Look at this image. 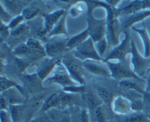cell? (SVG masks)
<instances>
[{
    "label": "cell",
    "mask_w": 150,
    "mask_h": 122,
    "mask_svg": "<svg viewBox=\"0 0 150 122\" xmlns=\"http://www.w3.org/2000/svg\"><path fill=\"white\" fill-rule=\"evenodd\" d=\"M73 56L82 62L86 60L100 62L102 60V58L100 57L95 48V42L92 41L90 37L81 45L74 49Z\"/></svg>",
    "instance_id": "6da1fadb"
},
{
    "label": "cell",
    "mask_w": 150,
    "mask_h": 122,
    "mask_svg": "<svg viewBox=\"0 0 150 122\" xmlns=\"http://www.w3.org/2000/svg\"><path fill=\"white\" fill-rule=\"evenodd\" d=\"M106 66L109 68L111 73V77L115 79L122 80L127 79H136L138 80L143 81L142 78L138 76L133 71L131 68L129 67L125 62H105Z\"/></svg>",
    "instance_id": "7a4b0ae2"
},
{
    "label": "cell",
    "mask_w": 150,
    "mask_h": 122,
    "mask_svg": "<svg viewBox=\"0 0 150 122\" xmlns=\"http://www.w3.org/2000/svg\"><path fill=\"white\" fill-rule=\"evenodd\" d=\"M131 66L133 71L138 76H142L150 68V57H143L139 52L133 40L131 39Z\"/></svg>",
    "instance_id": "3957f363"
},
{
    "label": "cell",
    "mask_w": 150,
    "mask_h": 122,
    "mask_svg": "<svg viewBox=\"0 0 150 122\" xmlns=\"http://www.w3.org/2000/svg\"><path fill=\"white\" fill-rule=\"evenodd\" d=\"M131 51V39L127 32H125V37L120 44L116 46L108 54V56L103 59V62L118 60V62H123L125 60L126 56L129 51Z\"/></svg>",
    "instance_id": "277c9868"
},
{
    "label": "cell",
    "mask_w": 150,
    "mask_h": 122,
    "mask_svg": "<svg viewBox=\"0 0 150 122\" xmlns=\"http://www.w3.org/2000/svg\"><path fill=\"white\" fill-rule=\"evenodd\" d=\"M52 73V76H48L42 83L46 82L49 84H57L63 88L77 85V83L74 82L70 76L62 62L57 65Z\"/></svg>",
    "instance_id": "5b68a950"
},
{
    "label": "cell",
    "mask_w": 150,
    "mask_h": 122,
    "mask_svg": "<svg viewBox=\"0 0 150 122\" xmlns=\"http://www.w3.org/2000/svg\"><path fill=\"white\" fill-rule=\"evenodd\" d=\"M86 21L90 38L94 42H98L106 36V19H98L93 17L92 14H88Z\"/></svg>",
    "instance_id": "8992f818"
},
{
    "label": "cell",
    "mask_w": 150,
    "mask_h": 122,
    "mask_svg": "<svg viewBox=\"0 0 150 122\" xmlns=\"http://www.w3.org/2000/svg\"><path fill=\"white\" fill-rule=\"evenodd\" d=\"M61 62L74 82L79 85H85L82 63L81 65L79 62L70 57H64Z\"/></svg>",
    "instance_id": "52a82bcc"
},
{
    "label": "cell",
    "mask_w": 150,
    "mask_h": 122,
    "mask_svg": "<svg viewBox=\"0 0 150 122\" xmlns=\"http://www.w3.org/2000/svg\"><path fill=\"white\" fill-rule=\"evenodd\" d=\"M67 40L68 38L65 40L62 39V38H59V39L52 38L44 46L45 54L48 56L50 58H56L57 56L61 54L64 50L67 49L66 47Z\"/></svg>",
    "instance_id": "ba28073f"
},
{
    "label": "cell",
    "mask_w": 150,
    "mask_h": 122,
    "mask_svg": "<svg viewBox=\"0 0 150 122\" xmlns=\"http://www.w3.org/2000/svg\"><path fill=\"white\" fill-rule=\"evenodd\" d=\"M66 11L64 9H59L52 13L43 15V27L41 32V35H48L58 22V21L61 19L62 16L65 14Z\"/></svg>",
    "instance_id": "9c48e42d"
},
{
    "label": "cell",
    "mask_w": 150,
    "mask_h": 122,
    "mask_svg": "<svg viewBox=\"0 0 150 122\" xmlns=\"http://www.w3.org/2000/svg\"><path fill=\"white\" fill-rule=\"evenodd\" d=\"M81 63L83 67L92 74L105 76V77H111V71L107 66L105 67L103 65L98 63L97 61H93V60H86Z\"/></svg>",
    "instance_id": "30bf717a"
},
{
    "label": "cell",
    "mask_w": 150,
    "mask_h": 122,
    "mask_svg": "<svg viewBox=\"0 0 150 122\" xmlns=\"http://www.w3.org/2000/svg\"><path fill=\"white\" fill-rule=\"evenodd\" d=\"M60 60L57 58H51L45 60L42 63L40 67L38 69L36 73L42 82H43L51 73H53L57 65L60 63Z\"/></svg>",
    "instance_id": "8fae6325"
},
{
    "label": "cell",
    "mask_w": 150,
    "mask_h": 122,
    "mask_svg": "<svg viewBox=\"0 0 150 122\" xmlns=\"http://www.w3.org/2000/svg\"><path fill=\"white\" fill-rule=\"evenodd\" d=\"M111 106H112L113 111L118 115L125 116L132 111L130 101L122 96H119L114 98Z\"/></svg>",
    "instance_id": "7c38bea8"
},
{
    "label": "cell",
    "mask_w": 150,
    "mask_h": 122,
    "mask_svg": "<svg viewBox=\"0 0 150 122\" xmlns=\"http://www.w3.org/2000/svg\"><path fill=\"white\" fill-rule=\"evenodd\" d=\"M3 96L6 97L9 105H19L23 104L25 98L22 94V91L17 88H13L7 91L1 93Z\"/></svg>",
    "instance_id": "4fadbf2b"
},
{
    "label": "cell",
    "mask_w": 150,
    "mask_h": 122,
    "mask_svg": "<svg viewBox=\"0 0 150 122\" xmlns=\"http://www.w3.org/2000/svg\"><path fill=\"white\" fill-rule=\"evenodd\" d=\"M89 37H90V35H89V29L86 27L82 32L68 38L67 44H66V47H67V49H74L79 45H81L82 43L86 41Z\"/></svg>",
    "instance_id": "5bb4252c"
},
{
    "label": "cell",
    "mask_w": 150,
    "mask_h": 122,
    "mask_svg": "<svg viewBox=\"0 0 150 122\" xmlns=\"http://www.w3.org/2000/svg\"><path fill=\"white\" fill-rule=\"evenodd\" d=\"M150 16V9L149 10H141V11L138 12V13H134L130 16H127L125 19H124V21L122 22V27L124 29H127L130 26H133L134 24L137 23V22L141 21L144 20L148 16Z\"/></svg>",
    "instance_id": "9a60e30c"
},
{
    "label": "cell",
    "mask_w": 150,
    "mask_h": 122,
    "mask_svg": "<svg viewBox=\"0 0 150 122\" xmlns=\"http://www.w3.org/2000/svg\"><path fill=\"white\" fill-rule=\"evenodd\" d=\"M81 98L89 110H95L98 107L102 106L103 103L98 96L95 95L92 93L86 92L81 94Z\"/></svg>",
    "instance_id": "2e32d148"
},
{
    "label": "cell",
    "mask_w": 150,
    "mask_h": 122,
    "mask_svg": "<svg viewBox=\"0 0 150 122\" xmlns=\"http://www.w3.org/2000/svg\"><path fill=\"white\" fill-rule=\"evenodd\" d=\"M61 105V93H54L48 97L40 107L41 112H47L50 109L59 107Z\"/></svg>",
    "instance_id": "e0dca14e"
},
{
    "label": "cell",
    "mask_w": 150,
    "mask_h": 122,
    "mask_svg": "<svg viewBox=\"0 0 150 122\" xmlns=\"http://www.w3.org/2000/svg\"><path fill=\"white\" fill-rule=\"evenodd\" d=\"M135 79H127L120 80L119 82V86L122 89L127 90V91H136L137 92L144 94L145 93V88L141 86L140 84L135 81ZM136 80H138V79H136Z\"/></svg>",
    "instance_id": "ac0fdd59"
},
{
    "label": "cell",
    "mask_w": 150,
    "mask_h": 122,
    "mask_svg": "<svg viewBox=\"0 0 150 122\" xmlns=\"http://www.w3.org/2000/svg\"><path fill=\"white\" fill-rule=\"evenodd\" d=\"M66 19H67V13L63 15L61 19L58 21L52 30L49 32L47 36L52 38L54 36H60V35H65L67 36V29H66Z\"/></svg>",
    "instance_id": "d6986e66"
},
{
    "label": "cell",
    "mask_w": 150,
    "mask_h": 122,
    "mask_svg": "<svg viewBox=\"0 0 150 122\" xmlns=\"http://www.w3.org/2000/svg\"><path fill=\"white\" fill-rule=\"evenodd\" d=\"M142 10V1H134L130 4L125 6L121 9H118L117 13L118 14H125L127 16H130L134 13H138Z\"/></svg>",
    "instance_id": "ffe728a7"
},
{
    "label": "cell",
    "mask_w": 150,
    "mask_h": 122,
    "mask_svg": "<svg viewBox=\"0 0 150 122\" xmlns=\"http://www.w3.org/2000/svg\"><path fill=\"white\" fill-rule=\"evenodd\" d=\"M133 29L140 35L144 44V57H150V38L148 35L147 31L145 28L143 29H137L133 26Z\"/></svg>",
    "instance_id": "44dd1931"
},
{
    "label": "cell",
    "mask_w": 150,
    "mask_h": 122,
    "mask_svg": "<svg viewBox=\"0 0 150 122\" xmlns=\"http://www.w3.org/2000/svg\"><path fill=\"white\" fill-rule=\"evenodd\" d=\"M9 112L11 116L13 122H21L23 116V112L25 110V106L23 104L19 105H10Z\"/></svg>",
    "instance_id": "7402d4cb"
},
{
    "label": "cell",
    "mask_w": 150,
    "mask_h": 122,
    "mask_svg": "<svg viewBox=\"0 0 150 122\" xmlns=\"http://www.w3.org/2000/svg\"><path fill=\"white\" fill-rule=\"evenodd\" d=\"M120 122H150L147 115L142 113H132L123 116Z\"/></svg>",
    "instance_id": "603a6c76"
},
{
    "label": "cell",
    "mask_w": 150,
    "mask_h": 122,
    "mask_svg": "<svg viewBox=\"0 0 150 122\" xmlns=\"http://www.w3.org/2000/svg\"><path fill=\"white\" fill-rule=\"evenodd\" d=\"M96 91L99 98L102 100L103 102L106 103V104H111L112 103L113 100V94L110 92L109 90L104 88L102 86H98L96 88Z\"/></svg>",
    "instance_id": "cb8c5ba5"
},
{
    "label": "cell",
    "mask_w": 150,
    "mask_h": 122,
    "mask_svg": "<svg viewBox=\"0 0 150 122\" xmlns=\"http://www.w3.org/2000/svg\"><path fill=\"white\" fill-rule=\"evenodd\" d=\"M0 80H1V93L4 92V91H7V90L10 89V88H17L19 90L22 91V88L20 85L18 83L15 82L14 81L11 80V79H9L8 78H7L6 76L1 75V78H0Z\"/></svg>",
    "instance_id": "d4e9b609"
},
{
    "label": "cell",
    "mask_w": 150,
    "mask_h": 122,
    "mask_svg": "<svg viewBox=\"0 0 150 122\" xmlns=\"http://www.w3.org/2000/svg\"><path fill=\"white\" fill-rule=\"evenodd\" d=\"M33 51L27 46L26 43H21L14 47L13 49V53L17 56H26L32 54Z\"/></svg>",
    "instance_id": "484cf974"
},
{
    "label": "cell",
    "mask_w": 150,
    "mask_h": 122,
    "mask_svg": "<svg viewBox=\"0 0 150 122\" xmlns=\"http://www.w3.org/2000/svg\"><path fill=\"white\" fill-rule=\"evenodd\" d=\"M40 13V9L36 7H27L22 9L21 14L24 18L25 21H29L36 17Z\"/></svg>",
    "instance_id": "4316f807"
},
{
    "label": "cell",
    "mask_w": 150,
    "mask_h": 122,
    "mask_svg": "<svg viewBox=\"0 0 150 122\" xmlns=\"http://www.w3.org/2000/svg\"><path fill=\"white\" fill-rule=\"evenodd\" d=\"M26 44H27L28 46H29L32 51L45 52L44 46H42L41 43L38 40L35 39V38H28L26 41Z\"/></svg>",
    "instance_id": "83f0119b"
},
{
    "label": "cell",
    "mask_w": 150,
    "mask_h": 122,
    "mask_svg": "<svg viewBox=\"0 0 150 122\" xmlns=\"http://www.w3.org/2000/svg\"><path fill=\"white\" fill-rule=\"evenodd\" d=\"M86 3L84 2H79L78 4H76L70 9V16L72 17H77V16H80L86 10Z\"/></svg>",
    "instance_id": "f1b7e54d"
},
{
    "label": "cell",
    "mask_w": 150,
    "mask_h": 122,
    "mask_svg": "<svg viewBox=\"0 0 150 122\" xmlns=\"http://www.w3.org/2000/svg\"><path fill=\"white\" fill-rule=\"evenodd\" d=\"M4 2L6 3V6L4 7L6 10H9V11L11 12L12 13H14V14H18L19 12V10H21L20 9H21V4L19 3V1H4Z\"/></svg>",
    "instance_id": "f546056e"
},
{
    "label": "cell",
    "mask_w": 150,
    "mask_h": 122,
    "mask_svg": "<svg viewBox=\"0 0 150 122\" xmlns=\"http://www.w3.org/2000/svg\"><path fill=\"white\" fill-rule=\"evenodd\" d=\"M108 40H107L106 37L103 38V39L100 40L98 42L95 43V48H96L97 51H98V54L100 57L102 58L104 56V54L105 52V50L107 49V44H108Z\"/></svg>",
    "instance_id": "4dcf8cb0"
},
{
    "label": "cell",
    "mask_w": 150,
    "mask_h": 122,
    "mask_svg": "<svg viewBox=\"0 0 150 122\" xmlns=\"http://www.w3.org/2000/svg\"><path fill=\"white\" fill-rule=\"evenodd\" d=\"M28 31H29V27H28V26L25 23H23L21 25H19V26H18V27H16V29L10 31V35H11L12 37H14V38L20 37L21 36V35H26L28 32Z\"/></svg>",
    "instance_id": "1f68e13d"
},
{
    "label": "cell",
    "mask_w": 150,
    "mask_h": 122,
    "mask_svg": "<svg viewBox=\"0 0 150 122\" xmlns=\"http://www.w3.org/2000/svg\"><path fill=\"white\" fill-rule=\"evenodd\" d=\"M63 91L70 93H86V88L85 85H72V86L63 88Z\"/></svg>",
    "instance_id": "d6a6232c"
},
{
    "label": "cell",
    "mask_w": 150,
    "mask_h": 122,
    "mask_svg": "<svg viewBox=\"0 0 150 122\" xmlns=\"http://www.w3.org/2000/svg\"><path fill=\"white\" fill-rule=\"evenodd\" d=\"M24 18L23 17V16H22L21 14L16 15L15 17H13V19H12V20L10 21V23L7 24V26H8L10 31H11L13 30V29H16V27H18V26L19 25L21 24L24 23Z\"/></svg>",
    "instance_id": "836d02e7"
},
{
    "label": "cell",
    "mask_w": 150,
    "mask_h": 122,
    "mask_svg": "<svg viewBox=\"0 0 150 122\" xmlns=\"http://www.w3.org/2000/svg\"><path fill=\"white\" fill-rule=\"evenodd\" d=\"M122 96H124L125 98H127L128 101L132 102V101H135V100L143 98L144 94L141 93L139 92H137V91H127V92H125L123 94Z\"/></svg>",
    "instance_id": "e575fe53"
},
{
    "label": "cell",
    "mask_w": 150,
    "mask_h": 122,
    "mask_svg": "<svg viewBox=\"0 0 150 122\" xmlns=\"http://www.w3.org/2000/svg\"><path fill=\"white\" fill-rule=\"evenodd\" d=\"M130 104H131V110L133 113H141L145 106L143 98L135 100L130 102Z\"/></svg>",
    "instance_id": "d590c367"
},
{
    "label": "cell",
    "mask_w": 150,
    "mask_h": 122,
    "mask_svg": "<svg viewBox=\"0 0 150 122\" xmlns=\"http://www.w3.org/2000/svg\"><path fill=\"white\" fill-rule=\"evenodd\" d=\"M0 16H1V22L6 24H8L10 23V21L12 20V19H13L11 15H10V13L5 10V9H4V7H3L1 4V15H0Z\"/></svg>",
    "instance_id": "8d00e7d4"
},
{
    "label": "cell",
    "mask_w": 150,
    "mask_h": 122,
    "mask_svg": "<svg viewBox=\"0 0 150 122\" xmlns=\"http://www.w3.org/2000/svg\"><path fill=\"white\" fill-rule=\"evenodd\" d=\"M10 35V29H9L8 26L6 24L1 22V32H0V37H1V41L3 42L4 40Z\"/></svg>",
    "instance_id": "74e56055"
},
{
    "label": "cell",
    "mask_w": 150,
    "mask_h": 122,
    "mask_svg": "<svg viewBox=\"0 0 150 122\" xmlns=\"http://www.w3.org/2000/svg\"><path fill=\"white\" fill-rule=\"evenodd\" d=\"M0 116H1V122H13L10 112L7 110H0Z\"/></svg>",
    "instance_id": "f35d334b"
},
{
    "label": "cell",
    "mask_w": 150,
    "mask_h": 122,
    "mask_svg": "<svg viewBox=\"0 0 150 122\" xmlns=\"http://www.w3.org/2000/svg\"><path fill=\"white\" fill-rule=\"evenodd\" d=\"M95 118H96L97 121L98 122H105V116L103 114V112L102 107L100 106L98 108H96L95 110Z\"/></svg>",
    "instance_id": "ab89813d"
},
{
    "label": "cell",
    "mask_w": 150,
    "mask_h": 122,
    "mask_svg": "<svg viewBox=\"0 0 150 122\" xmlns=\"http://www.w3.org/2000/svg\"><path fill=\"white\" fill-rule=\"evenodd\" d=\"M79 122H89V113L86 109H83L79 114Z\"/></svg>",
    "instance_id": "60d3db41"
},
{
    "label": "cell",
    "mask_w": 150,
    "mask_h": 122,
    "mask_svg": "<svg viewBox=\"0 0 150 122\" xmlns=\"http://www.w3.org/2000/svg\"><path fill=\"white\" fill-rule=\"evenodd\" d=\"M30 122H53V121L47 116H40L32 119Z\"/></svg>",
    "instance_id": "b9f144b4"
},
{
    "label": "cell",
    "mask_w": 150,
    "mask_h": 122,
    "mask_svg": "<svg viewBox=\"0 0 150 122\" xmlns=\"http://www.w3.org/2000/svg\"><path fill=\"white\" fill-rule=\"evenodd\" d=\"M9 103L7 101V98L1 94V98H0V108L1 110H7L9 109Z\"/></svg>",
    "instance_id": "7bdbcfd3"
},
{
    "label": "cell",
    "mask_w": 150,
    "mask_h": 122,
    "mask_svg": "<svg viewBox=\"0 0 150 122\" xmlns=\"http://www.w3.org/2000/svg\"><path fill=\"white\" fill-rule=\"evenodd\" d=\"M143 100H144V105L146 104H148L149 106H150V93H149L145 92L144 93Z\"/></svg>",
    "instance_id": "ee69618b"
},
{
    "label": "cell",
    "mask_w": 150,
    "mask_h": 122,
    "mask_svg": "<svg viewBox=\"0 0 150 122\" xmlns=\"http://www.w3.org/2000/svg\"><path fill=\"white\" fill-rule=\"evenodd\" d=\"M145 92L150 93V73H148L146 79V86H145Z\"/></svg>",
    "instance_id": "f6af8a7d"
},
{
    "label": "cell",
    "mask_w": 150,
    "mask_h": 122,
    "mask_svg": "<svg viewBox=\"0 0 150 122\" xmlns=\"http://www.w3.org/2000/svg\"><path fill=\"white\" fill-rule=\"evenodd\" d=\"M119 1H117V0H116V1H111V0H109V1H105V2H107V4H108V5L111 6V7H115V6L118 4Z\"/></svg>",
    "instance_id": "bcb514c9"
},
{
    "label": "cell",
    "mask_w": 150,
    "mask_h": 122,
    "mask_svg": "<svg viewBox=\"0 0 150 122\" xmlns=\"http://www.w3.org/2000/svg\"><path fill=\"white\" fill-rule=\"evenodd\" d=\"M59 122H71V119H70V118L68 116H65L63 118H62Z\"/></svg>",
    "instance_id": "7dc6e473"
},
{
    "label": "cell",
    "mask_w": 150,
    "mask_h": 122,
    "mask_svg": "<svg viewBox=\"0 0 150 122\" xmlns=\"http://www.w3.org/2000/svg\"><path fill=\"white\" fill-rule=\"evenodd\" d=\"M146 115H147V117L149 118V121H150V110H149V112H148V113Z\"/></svg>",
    "instance_id": "c3c4849f"
}]
</instances>
